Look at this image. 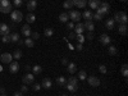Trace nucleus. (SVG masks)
<instances>
[{
    "label": "nucleus",
    "instance_id": "obj_1",
    "mask_svg": "<svg viewBox=\"0 0 128 96\" xmlns=\"http://www.w3.org/2000/svg\"><path fill=\"white\" fill-rule=\"evenodd\" d=\"M0 12L4 14L12 13V4L9 0H0Z\"/></svg>",
    "mask_w": 128,
    "mask_h": 96
},
{
    "label": "nucleus",
    "instance_id": "obj_2",
    "mask_svg": "<svg viewBox=\"0 0 128 96\" xmlns=\"http://www.w3.org/2000/svg\"><path fill=\"white\" fill-rule=\"evenodd\" d=\"M114 22H118L119 24L120 23H123V24H127V22H128V18H127V14L124 13V12H116L115 14H114Z\"/></svg>",
    "mask_w": 128,
    "mask_h": 96
},
{
    "label": "nucleus",
    "instance_id": "obj_3",
    "mask_svg": "<svg viewBox=\"0 0 128 96\" xmlns=\"http://www.w3.org/2000/svg\"><path fill=\"white\" fill-rule=\"evenodd\" d=\"M96 12L98 13H100L102 17L104 16H106L109 12H110V5H109V3H106V2H102V3H100V6L96 9Z\"/></svg>",
    "mask_w": 128,
    "mask_h": 96
},
{
    "label": "nucleus",
    "instance_id": "obj_4",
    "mask_svg": "<svg viewBox=\"0 0 128 96\" xmlns=\"http://www.w3.org/2000/svg\"><path fill=\"white\" fill-rule=\"evenodd\" d=\"M10 18L14 23H19L20 20L23 19V14L20 10H12V13H10Z\"/></svg>",
    "mask_w": 128,
    "mask_h": 96
},
{
    "label": "nucleus",
    "instance_id": "obj_5",
    "mask_svg": "<svg viewBox=\"0 0 128 96\" xmlns=\"http://www.w3.org/2000/svg\"><path fill=\"white\" fill-rule=\"evenodd\" d=\"M68 16H69V18L73 20V22H76V23L80 22V19L82 17V14L78 12V10H70V12L68 13Z\"/></svg>",
    "mask_w": 128,
    "mask_h": 96
},
{
    "label": "nucleus",
    "instance_id": "obj_6",
    "mask_svg": "<svg viewBox=\"0 0 128 96\" xmlns=\"http://www.w3.org/2000/svg\"><path fill=\"white\" fill-rule=\"evenodd\" d=\"M86 80H87L88 84H90V86H92V87H99V86H100V80H99L98 77L90 76V77H87Z\"/></svg>",
    "mask_w": 128,
    "mask_h": 96
},
{
    "label": "nucleus",
    "instance_id": "obj_7",
    "mask_svg": "<svg viewBox=\"0 0 128 96\" xmlns=\"http://www.w3.org/2000/svg\"><path fill=\"white\" fill-rule=\"evenodd\" d=\"M12 59H13V55L9 54V52H3V54L0 55V60L4 64H10L12 63Z\"/></svg>",
    "mask_w": 128,
    "mask_h": 96
},
{
    "label": "nucleus",
    "instance_id": "obj_8",
    "mask_svg": "<svg viewBox=\"0 0 128 96\" xmlns=\"http://www.w3.org/2000/svg\"><path fill=\"white\" fill-rule=\"evenodd\" d=\"M36 8H37V2L36 0H28L27 2V10L30 13H32L34 10H36Z\"/></svg>",
    "mask_w": 128,
    "mask_h": 96
},
{
    "label": "nucleus",
    "instance_id": "obj_9",
    "mask_svg": "<svg viewBox=\"0 0 128 96\" xmlns=\"http://www.w3.org/2000/svg\"><path fill=\"white\" fill-rule=\"evenodd\" d=\"M34 80H35V77H34V74H31V73H27L26 76L22 78V81H23V83H24V84L34 83Z\"/></svg>",
    "mask_w": 128,
    "mask_h": 96
},
{
    "label": "nucleus",
    "instance_id": "obj_10",
    "mask_svg": "<svg viewBox=\"0 0 128 96\" xmlns=\"http://www.w3.org/2000/svg\"><path fill=\"white\" fill-rule=\"evenodd\" d=\"M74 34L76 35H82V32L84 31V26H83V23H81V22H78L76 26H74Z\"/></svg>",
    "mask_w": 128,
    "mask_h": 96
},
{
    "label": "nucleus",
    "instance_id": "obj_11",
    "mask_svg": "<svg viewBox=\"0 0 128 96\" xmlns=\"http://www.w3.org/2000/svg\"><path fill=\"white\" fill-rule=\"evenodd\" d=\"M9 70H10V73H18V70H19V64H18V62H12L9 64Z\"/></svg>",
    "mask_w": 128,
    "mask_h": 96
},
{
    "label": "nucleus",
    "instance_id": "obj_12",
    "mask_svg": "<svg viewBox=\"0 0 128 96\" xmlns=\"http://www.w3.org/2000/svg\"><path fill=\"white\" fill-rule=\"evenodd\" d=\"M100 42H101V44L102 45H109L110 44V41H112V38H110V36H108V35H106V34H102L101 36H100Z\"/></svg>",
    "mask_w": 128,
    "mask_h": 96
},
{
    "label": "nucleus",
    "instance_id": "obj_13",
    "mask_svg": "<svg viewBox=\"0 0 128 96\" xmlns=\"http://www.w3.org/2000/svg\"><path fill=\"white\" fill-rule=\"evenodd\" d=\"M51 86H52V82H51V80H50V78H44V80H42L41 87H44V88L49 90V88H51Z\"/></svg>",
    "mask_w": 128,
    "mask_h": 96
},
{
    "label": "nucleus",
    "instance_id": "obj_14",
    "mask_svg": "<svg viewBox=\"0 0 128 96\" xmlns=\"http://www.w3.org/2000/svg\"><path fill=\"white\" fill-rule=\"evenodd\" d=\"M0 35L4 36V35H9V27L5 23H0Z\"/></svg>",
    "mask_w": 128,
    "mask_h": 96
},
{
    "label": "nucleus",
    "instance_id": "obj_15",
    "mask_svg": "<svg viewBox=\"0 0 128 96\" xmlns=\"http://www.w3.org/2000/svg\"><path fill=\"white\" fill-rule=\"evenodd\" d=\"M83 26L86 30H88V32H94V30H95V24H94L92 20H86V22L83 23Z\"/></svg>",
    "mask_w": 128,
    "mask_h": 96
},
{
    "label": "nucleus",
    "instance_id": "obj_16",
    "mask_svg": "<svg viewBox=\"0 0 128 96\" xmlns=\"http://www.w3.org/2000/svg\"><path fill=\"white\" fill-rule=\"evenodd\" d=\"M20 31H22V35H23L24 37H30V36H31V28H30L28 24H24Z\"/></svg>",
    "mask_w": 128,
    "mask_h": 96
},
{
    "label": "nucleus",
    "instance_id": "obj_17",
    "mask_svg": "<svg viewBox=\"0 0 128 96\" xmlns=\"http://www.w3.org/2000/svg\"><path fill=\"white\" fill-rule=\"evenodd\" d=\"M72 2L77 8H84L87 4V0H72Z\"/></svg>",
    "mask_w": 128,
    "mask_h": 96
},
{
    "label": "nucleus",
    "instance_id": "obj_18",
    "mask_svg": "<svg viewBox=\"0 0 128 96\" xmlns=\"http://www.w3.org/2000/svg\"><path fill=\"white\" fill-rule=\"evenodd\" d=\"M100 0H88V5L91 9H98L100 6Z\"/></svg>",
    "mask_w": 128,
    "mask_h": 96
},
{
    "label": "nucleus",
    "instance_id": "obj_19",
    "mask_svg": "<svg viewBox=\"0 0 128 96\" xmlns=\"http://www.w3.org/2000/svg\"><path fill=\"white\" fill-rule=\"evenodd\" d=\"M66 88H67L69 92H76V91H78V84H69V83H66Z\"/></svg>",
    "mask_w": 128,
    "mask_h": 96
},
{
    "label": "nucleus",
    "instance_id": "obj_20",
    "mask_svg": "<svg viewBox=\"0 0 128 96\" xmlns=\"http://www.w3.org/2000/svg\"><path fill=\"white\" fill-rule=\"evenodd\" d=\"M67 68H68V72L69 73H76V70H77V66H76V63H68L67 64Z\"/></svg>",
    "mask_w": 128,
    "mask_h": 96
},
{
    "label": "nucleus",
    "instance_id": "obj_21",
    "mask_svg": "<svg viewBox=\"0 0 128 96\" xmlns=\"http://www.w3.org/2000/svg\"><path fill=\"white\" fill-rule=\"evenodd\" d=\"M82 16H83V18L86 20H92V18H94V14H92L91 10H84Z\"/></svg>",
    "mask_w": 128,
    "mask_h": 96
},
{
    "label": "nucleus",
    "instance_id": "obj_22",
    "mask_svg": "<svg viewBox=\"0 0 128 96\" xmlns=\"http://www.w3.org/2000/svg\"><path fill=\"white\" fill-rule=\"evenodd\" d=\"M59 20H60V22H63V23H67L68 20H69L68 13H60L59 14Z\"/></svg>",
    "mask_w": 128,
    "mask_h": 96
},
{
    "label": "nucleus",
    "instance_id": "obj_23",
    "mask_svg": "<svg viewBox=\"0 0 128 96\" xmlns=\"http://www.w3.org/2000/svg\"><path fill=\"white\" fill-rule=\"evenodd\" d=\"M114 24H115V22H114L113 18H109V19L105 22V27L108 28V30H113V28H114Z\"/></svg>",
    "mask_w": 128,
    "mask_h": 96
},
{
    "label": "nucleus",
    "instance_id": "obj_24",
    "mask_svg": "<svg viewBox=\"0 0 128 96\" xmlns=\"http://www.w3.org/2000/svg\"><path fill=\"white\" fill-rule=\"evenodd\" d=\"M26 20H27V24H30V23H34L35 20H36L35 14H34V13H28V14H27V17H26Z\"/></svg>",
    "mask_w": 128,
    "mask_h": 96
},
{
    "label": "nucleus",
    "instance_id": "obj_25",
    "mask_svg": "<svg viewBox=\"0 0 128 96\" xmlns=\"http://www.w3.org/2000/svg\"><path fill=\"white\" fill-rule=\"evenodd\" d=\"M118 31H119V34H120V35L126 36V35H127V24L120 23V24H119V27H118Z\"/></svg>",
    "mask_w": 128,
    "mask_h": 96
},
{
    "label": "nucleus",
    "instance_id": "obj_26",
    "mask_svg": "<svg viewBox=\"0 0 128 96\" xmlns=\"http://www.w3.org/2000/svg\"><path fill=\"white\" fill-rule=\"evenodd\" d=\"M24 45L28 46V48H34V46H35V41L32 40L31 37H27V38L24 40Z\"/></svg>",
    "mask_w": 128,
    "mask_h": 96
},
{
    "label": "nucleus",
    "instance_id": "obj_27",
    "mask_svg": "<svg viewBox=\"0 0 128 96\" xmlns=\"http://www.w3.org/2000/svg\"><path fill=\"white\" fill-rule=\"evenodd\" d=\"M86 78H87V73L84 70H80L78 72V80L80 81H86Z\"/></svg>",
    "mask_w": 128,
    "mask_h": 96
},
{
    "label": "nucleus",
    "instance_id": "obj_28",
    "mask_svg": "<svg viewBox=\"0 0 128 96\" xmlns=\"http://www.w3.org/2000/svg\"><path fill=\"white\" fill-rule=\"evenodd\" d=\"M73 6H74V4H73L72 0H66V2L63 3V8H66V9H69V8H73Z\"/></svg>",
    "mask_w": 128,
    "mask_h": 96
},
{
    "label": "nucleus",
    "instance_id": "obj_29",
    "mask_svg": "<svg viewBox=\"0 0 128 96\" xmlns=\"http://www.w3.org/2000/svg\"><path fill=\"white\" fill-rule=\"evenodd\" d=\"M44 35H45L46 37H51L52 35H54V30H52V28H45Z\"/></svg>",
    "mask_w": 128,
    "mask_h": 96
},
{
    "label": "nucleus",
    "instance_id": "obj_30",
    "mask_svg": "<svg viewBox=\"0 0 128 96\" xmlns=\"http://www.w3.org/2000/svg\"><path fill=\"white\" fill-rule=\"evenodd\" d=\"M56 83L60 84V86H66V83H67V78H64V77H58L56 78Z\"/></svg>",
    "mask_w": 128,
    "mask_h": 96
},
{
    "label": "nucleus",
    "instance_id": "obj_31",
    "mask_svg": "<svg viewBox=\"0 0 128 96\" xmlns=\"http://www.w3.org/2000/svg\"><path fill=\"white\" fill-rule=\"evenodd\" d=\"M18 40H19V35L17 34V32L10 35V42H18Z\"/></svg>",
    "mask_w": 128,
    "mask_h": 96
},
{
    "label": "nucleus",
    "instance_id": "obj_32",
    "mask_svg": "<svg viewBox=\"0 0 128 96\" xmlns=\"http://www.w3.org/2000/svg\"><path fill=\"white\" fill-rule=\"evenodd\" d=\"M20 58H22V51L17 49V50L13 52V59H17V60H18V59H20Z\"/></svg>",
    "mask_w": 128,
    "mask_h": 96
},
{
    "label": "nucleus",
    "instance_id": "obj_33",
    "mask_svg": "<svg viewBox=\"0 0 128 96\" xmlns=\"http://www.w3.org/2000/svg\"><path fill=\"white\" fill-rule=\"evenodd\" d=\"M108 52L110 55H116V52H118V50H116L115 46H109L108 48Z\"/></svg>",
    "mask_w": 128,
    "mask_h": 96
},
{
    "label": "nucleus",
    "instance_id": "obj_34",
    "mask_svg": "<svg viewBox=\"0 0 128 96\" xmlns=\"http://www.w3.org/2000/svg\"><path fill=\"white\" fill-rule=\"evenodd\" d=\"M67 83H69V84H78V80L76 77H69L67 80Z\"/></svg>",
    "mask_w": 128,
    "mask_h": 96
},
{
    "label": "nucleus",
    "instance_id": "obj_35",
    "mask_svg": "<svg viewBox=\"0 0 128 96\" xmlns=\"http://www.w3.org/2000/svg\"><path fill=\"white\" fill-rule=\"evenodd\" d=\"M32 72H34L35 74H40V73L42 72V68H41L40 66H35L34 68H32Z\"/></svg>",
    "mask_w": 128,
    "mask_h": 96
},
{
    "label": "nucleus",
    "instance_id": "obj_36",
    "mask_svg": "<svg viewBox=\"0 0 128 96\" xmlns=\"http://www.w3.org/2000/svg\"><path fill=\"white\" fill-rule=\"evenodd\" d=\"M32 40H38L40 38V34H38V32H31V36H30Z\"/></svg>",
    "mask_w": 128,
    "mask_h": 96
},
{
    "label": "nucleus",
    "instance_id": "obj_37",
    "mask_svg": "<svg viewBox=\"0 0 128 96\" xmlns=\"http://www.w3.org/2000/svg\"><path fill=\"white\" fill-rule=\"evenodd\" d=\"M127 69H128L127 64H123V66H122V76L124 78H127Z\"/></svg>",
    "mask_w": 128,
    "mask_h": 96
},
{
    "label": "nucleus",
    "instance_id": "obj_38",
    "mask_svg": "<svg viewBox=\"0 0 128 96\" xmlns=\"http://www.w3.org/2000/svg\"><path fill=\"white\" fill-rule=\"evenodd\" d=\"M76 38H77V41H78V44H83L84 40H86L83 35H76Z\"/></svg>",
    "mask_w": 128,
    "mask_h": 96
},
{
    "label": "nucleus",
    "instance_id": "obj_39",
    "mask_svg": "<svg viewBox=\"0 0 128 96\" xmlns=\"http://www.w3.org/2000/svg\"><path fill=\"white\" fill-rule=\"evenodd\" d=\"M92 19H95V20H101V19H102V16H101L100 13L96 12V13L94 14V18H92Z\"/></svg>",
    "mask_w": 128,
    "mask_h": 96
},
{
    "label": "nucleus",
    "instance_id": "obj_40",
    "mask_svg": "<svg viewBox=\"0 0 128 96\" xmlns=\"http://www.w3.org/2000/svg\"><path fill=\"white\" fill-rule=\"evenodd\" d=\"M99 70H100L101 73H104V74H105L106 72H108V69H106V67L104 66V64H101V66H99Z\"/></svg>",
    "mask_w": 128,
    "mask_h": 96
},
{
    "label": "nucleus",
    "instance_id": "obj_41",
    "mask_svg": "<svg viewBox=\"0 0 128 96\" xmlns=\"http://www.w3.org/2000/svg\"><path fill=\"white\" fill-rule=\"evenodd\" d=\"M3 42H10V35H4L3 38H2Z\"/></svg>",
    "mask_w": 128,
    "mask_h": 96
},
{
    "label": "nucleus",
    "instance_id": "obj_42",
    "mask_svg": "<svg viewBox=\"0 0 128 96\" xmlns=\"http://www.w3.org/2000/svg\"><path fill=\"white\" fill-rule=\"evenodd\" d=\"M13 3H14V5H16L17 8H19L20 5H22V4H23V2H22V0H14V2H13Z\"/></svg>",
    "mask_w": 128,
    "mask_h": 96
},
{
    "label": "nucleus",
    "instance_id": "obj_43",
    "mask_svg": "<svg viewBox=\"0 0 128 96\" xmlns=\"http://www.w3.org/2000/svg\"><path fill=\"white\" fill-rule=\"evenodd\" d=\"M34 90H35V91H40V90H41V84L35 83V84H34Z\"/></svg>",
    "mask_w": 128,
    "mask_h": 96
},
{
    "label": "nucleus",
    "instance_id": "obj_44",
    "mask_svg": "<svg viewBox=\"0 0 128 96\" xmlns=\"http://www.w3.org/2000/svg\"><path fill=\"white\" fill-rule=\"evenodd\" d=\"M84 38H87V40H92V38H94V34H92V32H88L87 36L84 37Z\"/></svg>",
    "mask_w": 128,
    "mask_h": 96
},
{
    "label": "nucleus",
    "instance_id": "obj_45",
    "mask_svg": "<svg viewBox=\"0 0 128 96\" xmlns=\"http://www.w3.org/2000/svg\"><path fill=\"white\" fill-rule=\"evenodd\" d=\"M67 28H68V30H73V28H74V24H73L72 22H68V23H67Z\"/></svg>",
    "mask_w": 128,
    "mask_h": 96
},
{
    "label": "nucleus",
    "instance_id": "obj_46",
    "mask_svg": "<svg viewBox=\"0 0 128 96\" xmlns=\"http://www.w3.org/2000/svg\"><path fill=\"white\" fill-rule=\"evenodd\" d=\"M28 91V88H27V86H26V84H23V86H22V88H20V92H27Z\"/></svg>",
    "mask_w": 128,
    "mask_h": 96
},
{
    "label": "nucleus",
    "instance_id": "obj_47",
    "mask_svg": "<svg viewBox=\"0 0 128 96\" xmlns=\"http://www.w3.org/2000/svg\"><path fill=\"white\" fill-rule=\"evenodd\" d=\"M62 63H63V64H66V66H67V64H68V60H67V58H63V59H62Z\"/></svg>",
    "mask_w": 128,
    "mask_h": 96
},
{
    "label": "nucleus",
    "instance_id": "obj_48",
    "mask_svg": "<svg viewBox=\"0 0 128 96\" xmlns=\"http://www.w3.org/2000/svg\"><path fill=\"white\" fill-rule=\"evenodd\" d=\"M69 38H76V34H74V32L73 34H69Z\"/></svg>",
    "mask_w": 128,
    "mask_h": 96
},
{
    "label": "nucleus",
    "instance_id": "obj_49",
    "mask_svg": "<svg viewBox=\"0 0 128 96\" xmlns=\"http://www.w3.org/2000/svg\"><path fill=\"white\" fill-rule=\"evenodd\" d=\"M76 49H77V50H82V44H78V45L76 46Z\"/></svg>",
    "mask_w": 128,
    "mask_h": 96
},
{
    "label": "nucleus",
    "instance_id": "obj_50",
    "mask_svg": "<svg viewBox=\"0 0 128 96\" xmlns=\"http://www.w3.org/2000/svg\"><path fill=\"white\" fill-rule=\"evenodd\" d=\"M14 96H23L22 92H14Z\"/></svg>",
    "mask_w": 128,
    "mask_h": 96
},
{
    "label": "nucleus",
    "instance_id": "obj_51",
    "mask_svg": "<svg viewBox=\"0 0 128 96\" xmlns=\"http://www.w3.org/2000/svg\"><path fill=\"white\" fill-rule=\"evenodd\" d=\"M18 44H19V45H23V44H24V41L19 38V40H18Z\"/></svg>",
    "mask_w": 128,
    "mask_h": 96
},
{
    "label": "nucleus",
    "instance_id": "obj_52",
    "mask_svg": "<svg viewBox=\"0 0 128 96\" xmlns=\"http://www.w3.org/2000/svg\"><path fill=\"white\" fill-rule=\"evenodd\" d=\"M0 94H2V95H3V94H5V88H3V87L0 88Z\"/></svg>",
    "mask_w": 128,
    "mask_h": 96
},
{
    "label": "nucleus",
    "instance_id": "obj_53",
    "mask_svg": "<svg viewBox=\"0 0 128 96\" xmlns=\"http://www.w3.org/2000/svg\"><path fill=\"white\" fill-rule=\"evenodd\" d=\"M2 70H3V67H2V66H0V72H2Z\"/></svg>",
    "mask_w": 128,
    "mask_h": 96
},
{
    "label": "nucleus",
    "instance_id": "obj_54",
    "mask_svg": "<svg viewBox=\"0 0 128 96\" xmlns=\"http://www.w3.org/2000/svg\"><path fill=\"white\" fill-rule=\"evenodd\" d=\"M120 2H123V3H126V2H127V0H120Z\"/></svg>",
    "mask_w": 128,
    "mask_h": 96
},
{
    "label": "nucleus",
    "instance_id": "obj_55",
    "mask_svg": "<svg viewBox=\"0 0 128 96\" xmlns=\"http://www.w3.org/2000/svg\"><path fill=\"white\" fill-rule=\"evenodd\" d=\"M0 96H6V95H5V94H3V95H0Z\"/></svg>",
    "mask_w": 128,
    "mask_h": 96
},
{
    "label": "nucleus",
    "instance_id": "obj_56",
    "mask_svg": "<svg viewBox=\"0 0 128 96\" xmlns=\"http://www.w3.org/2000/svg\"><path fill=\"white\" fill-rule=\"evenodd\" d=\"M84 96H88V95H84Z\"/></svg>",
    "mask_w": 128,
    "mask_h": 96
},
{
    "label": "nucleus",
    "instance_id": "obj_57",
    "mask_svg": "<svg viewBox=\"0 0 128 96\" xmlns=\"http://www.w3.org/2000/svg\"><path fill=\"white\" fill-rule=\"evenodd\" d=\"M22 2H24V0H22Z\"/></svg>",
    "mask_w": 128,
    "mask_h": 96
},
{
    "label": "nucleus",
    "instance_id": "obj_58",
    "mask_svg": "<svg viewBox=\"0 0 128 96\" xmlns=\"http://www.w3.org/2000/svg\"><path fill=\"white\" fill-rule=\"evenodd\" d=\"M73 96H74V95H73Z\"/></svg>",
    "mask_w": 128,
    "mask_h": 96
}]
</instances>
